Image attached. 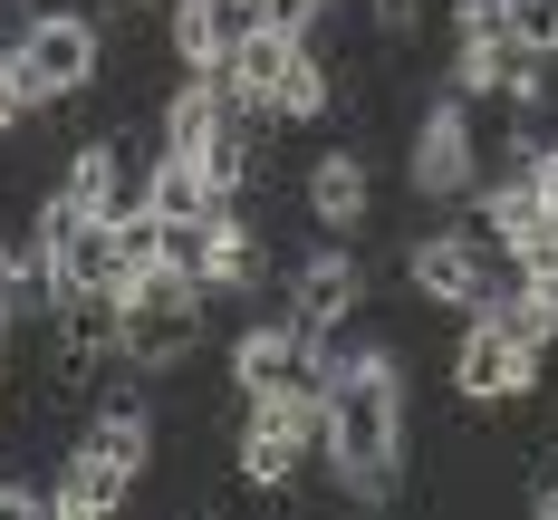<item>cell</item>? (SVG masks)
<instances>
[{"label":"cell","mask_w":558,"mask_h":520,"mask_svg":"<svg viewBox=\"0 0 558 520\" xmlns=\"http://www.w3.org/2000/svg\"><path fill=\"white\" fill-rule=\"evenodd\" d=\"M328 482L347 501H386L404 482V356L395 347H337L328 376Z\"/></svg>","instance_id":"1"},{"label":"cell","mask_w":558,"mask_h":520,"mask_svg":"<svg viewBox=\"0 0 558 520\" xmlns=\"http://www.w3.org/2000/svg\"><path fill=\"white\" fill-rule=\"evenodd\" d=\"M10 87L29 97V107H77V97H97V77H107V20L87 10V0H39L20 29H10Z\"/></svg>","instance_id":"2"},{"label":"cell","mask_w":558,"mask_h":520,"mask_svg":"<svg viewBox=\"0 0 558 520\" xmlns=\"http://www.w3.org/2000/svg\"><path fill=\"white\" fill-rule=\"evenodd\" d=\"M203 347H213V289L203 280H183L173 261H155V270L125 280V299H116V356H125V366H145V376L165 386V376H183Z\"/></svg>","instance_id":"3"},{"label":"cell","mask_w":558,"mask_h":520,"mask_svg":"<svg viewBox=\"0 0 558 520\" xmlns=\"http://www.w3.org/2000/svg\"><path fill=\"white\" fill-rule=\"evenodd\" d=\"M501 280H510V251L472 222V213H462L452 231H414V241H404V289H414L424 309H444V318L492 309V299H501Z\"/></svg>","instance_id":"4"},{"label":"cell","mask_w":558,"mask_h":520,"mask_svg":"<svg viewBox=\"0 0 558 520\" xmlns=\"http://www.w3.org/2000/svg\"><path fill=\"white\" fill-rule=\"evenodd\" d=\"M222 376H231V396H241V404H260V396H328L337 347H328V338H308V328H299L289 309H270V318L231 328Z\"/></svg>","instance_id":"5"},{"label":"cell","mask_w":558,"mask_h":520,"mask_svg":"<svg viewBox=\"0 0 558 520\" xmlns=\"http://www.w3.org/2000/svg\"><path fill=\"white\" fill-rule=\"evenodd\" d=\"M539 376H549V356H530V347L510 338L501 318H452V347H444V386L462 414H510V404L539 396Z\"/></svg>","instance_id":"6"},{"label":"cell","mask_w":558,"mask_h":520,"mask_svg":"<svg viewBox=\"0 0 558 520\" xmlns=\"http://www.w3.org/2000/svg\"><path fill=\"white\" fill-rule=\"evenodd\" d=\"M404 183H414V203H444V213H462V203L482 193V107H472L462 87H444L434 107L414 116Z\"/></svg>","instance_id":"7"},{"label":"cell","mask_w":558,"mask_h":520,"mask_svg":"<svg viewBox=\"0 0 558 520\" xmlns=\"http://www.w3.org/2000/svg\"><path fill=\"white\" fill-rule=\"evenodd\" d=\"M279 309H289L308 338L337 347L347 328H356V309H366V270H356V251L328 241V231H318V241H299V251L279 261Z\"/></svg>","instance_id":"8"},{"label":"cell","mask_w":558,"mask_h":520,"mask_svg":"<svg viewBox=\"0 0 558 520\" xmlns=\"http://www.w3.org/2000/svg\"><path fill=\"white\" fill-rule=\"evenodd\" d=\"M308 444H299V434H289V424H270V414H251V404H241V424H231V454H222V472L231 482H241V492H299V482H308Z\"/></svg>","instance_id":"9"},{"label":"cell","mask_w":558,"mask_h":520,"mask_svg":"<svg viewBox=\"0 0 558 520\" xmlns=\"http://www.w3.org/2000/svg\"><path fill=\"white\" fill-rule=\"evenodd\" d=\"M299 203H308V222L328 231V241H356V231H366V213H376L366 155H356V145H328V155H308V173H299Z\"/></svg>","instance_id":"10"},{"label":"cell","mask_w":558,"mask_h":520,"mask_svg":"<svg viewBox=\"0 0 558 520\" xmlns=\"http://www.w3.org/2000/svg\"><path fill=\"white\" fill-rule=\"evenodd\" d=\"M125 501H135V472L107 462L97 444H77V434H68V444L49 454V511H58V520H107V511H125Z\"/></svg>","instance_id":"11"},{"label":"cell","mask_w":558,"mask_h":520,"mask_svg":"<svg viewBox=\"0 0 558 520\" xmlns=\"http://www.w3.org/2000/svg\"><path fill=\"white\" fill-rule=\"evenodd\" d=\"M299 58H308V29H279V20H260V10H251V20H241V39H231V58L213 68V77H222L231 97L270 107L279 87H289V68H299Z\"/></svg>","instance_id":"12"},{"label":"cell","mask_w":558,"mask_h":520,"mask_svg":"<svg viewBox=\"0 0 558 520\" xmlns=\"http://www.w3.org/2000/svg\"><path fill=\"white\" fill-rule=\"evenodd\" d=\"M155 20H165V58L173 68H222L251 10H241V0H165Z\"/></svg>","instance_id":"13"},{"label":"cell","mask_w":558,"mask_h":520,"mask_svg":"<svg viewBox=\"0 0 558 520\" xmlns=\"http://www.w3.org/2000/svg\"><path fill=\"white\" fill-rule=\"evenodd\" d=\"M145 203H155V222H213V213H231L241 193H222V173L203 165V155H155Z\"/></svg>","instance_id":"14"},{"label":"cell","mask_w":558,"mask_h":520,"mask_svg":"<svg viewBox=\"0 0 558 520\" xmlns=\"http://www.w3.org/2000/svg\"><path fill=\"white\" fill-rule=\"evenodd\" d=\"M482 318H501V328L530 347V356H558V289H549V280H520V270H510L501 299H492Z\"/></svg>","instance_id":"15"},{"label":"cell","mask_w":558,"mask_h":520,"mask_svg":"<svg viewBox=\"0 0 558 520\" xmlns=\"http://www.w3.org/2000/svg\"><path fill=\"white\" fill-rule=\"evenodd\" d=\"M501 251H510V270H520V280H549V289H558V213H539L530 231H510Z\"/></svg>","instance_id":"16"},{"label":"cell","mask_w":558,"mask_h":520,"mask_svg":"<svg viewBox=\"0 0 558 520\" xmlns=\"http://www.w3.org/2000/svg\"><path fill=\"white\" fill-rule=\"evenodd\" d=\"M510 39H530L558 68V0H510Z\"/></svg>","instance_id":"17"},{"label":"cell","mask_w":558,"mask_h":520,"mask_svg":"<svg viewBox=\"0 0 558 520\" xmlns=\"http://www.w3.org/2000/svg\"><path fill=\"white\" fill-rule=\"evenodd\" d=\"M452 39H510V0H452Z\"/></svg>","instance_id":"18"},{"label":"cell","mask_w":558,"mask_h":520,"mask_svg":"<svg viewBox=\"0 0 558 520\" xmlns=\"http://www.w3.org/2000/svg\"><path fill=\"white\" fill-rule=\"evenodd\" d=\"M260 20H279V29H328L337 0H260Z\"/></svg>","instance_id":"19"},{"label":"cell","mask_w":558,"mask_h":520,"mask_svg":"<svg viewBox=\"0 0 558 520\" xmlns=\"http://www.w3.org/2000/svg\"><path fill=\"white\" fill-rule=\"evenodd\" d=\"M530 501H539V511L558 520V462H549V472H539V482H530Z\"/></svg>","instance_id":"20"},{"label":"cell","mask_w":558,"mask_h":520,"mask_svg":"<svg viewBox=\"0 0 558 520\" xmlns=\"http://www.w3.org/2000/svg\"><path fill=\"white\" fill-rule=\"evenodd\" d=\"M0 424H10V356H0Z\"/></svg>","instance_id":"21"},{"label":"cell","mask_w":558,"mask_h":520,"mask_svg":"<svg viewBox=\"0 0 558 520\" xmlns=\"http://www.w3.org/2000/svg\"><path fill=\"white\" fill-rule=\"evenodd\" d=\"M116 10H165V0H116Z\"/></svg>","instance_id":"22"},{"label":"cell","mask_w":558,"mask_h":520,"mask_svg":"<svg viewBox=\"0 0 558 520\" xmlns=\"http://www.w3.org/2000/svg\"><path fill=\"white\" fill-rule=\"evenodd\" d=\"M549 213H558V173H549Z\"/></svg>","instance_id":"23"},{"label":"cell","mask_w":558,"mask_h":520,"mask_svg":"<svg viewBox=\"0 0 558 520\" xmlns=\"http://www.w3.org/2000/svg\"><path fill=\"white\" fill-rule=\"evenodd\" d=\"M0 58H10V39H0Z\"/></svg>","instance_id":"24"}]
</instances>
